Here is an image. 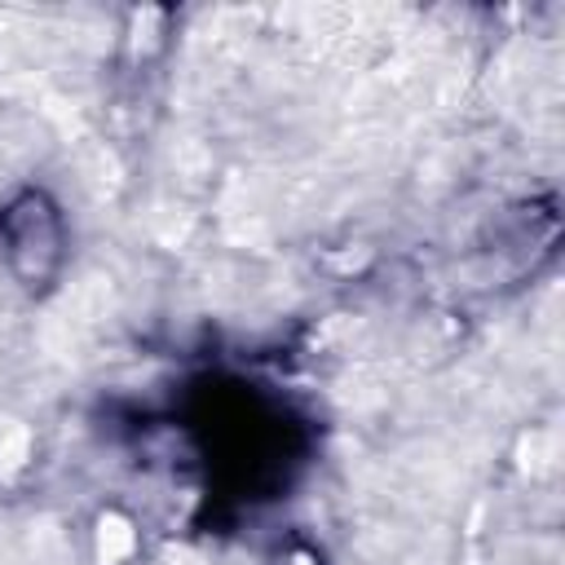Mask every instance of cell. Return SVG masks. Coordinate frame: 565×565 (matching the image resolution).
<instances>
[{
  "instance_id": "obj_1",
  "label": "cell",
  "mask_w": 565,
  "mask_h": 565,
  "mask_svg": "<svg viewBox=\"0 0 565 565\" xmlns=\"http://www.w3.org/2000/svg\"><path fill=\"white\" fill-rule=\"evenodd\" d=\"M159 428L199 486L203 525H238L291 499L318 455L309 402L243 366H203L168 388Z\"/></svg>"
},
{
  "instance_id": "obj_2",
  "label": "cell",
  "mask_w": 565,
  "mask_h": 565,
  "mask_svg": "<svg viewBox=\"0 0 565 565\" xmlns=\"http://www.w3.org/2000/svg\"><path fill=\"white\" fill-rule=\"evenodd\" d=\"M0 256L18 287L49 291L66 260V221L44 190H18L0 207Z\"/></svg>"
}]
</instances>
